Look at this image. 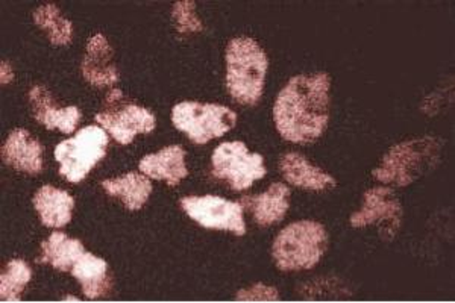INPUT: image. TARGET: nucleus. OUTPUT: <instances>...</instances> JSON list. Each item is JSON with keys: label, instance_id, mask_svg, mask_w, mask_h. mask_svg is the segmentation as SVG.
<instances>
[{"label": "nucleus", "instance_id": "nucleus-17", "mask_svg": "<svg viewBox=\"0 0 455 303\" xmlns=\"http://www.w3.org/2000/svg\"><path fill=\"white\" fill-rule=\"evenodd\" d=\"M34 206L47 227H64L72 220L73 201L68 191L44 186L34 195Z\"/></svg>", "mask_w": 455, "mask_h": 303}, {"label": "nucleus", "instance_id": "nucleus-20", "mask_svg": "<svg viewBox=\"0 0 455 303\" xmlns=\"http://www.w3.org/2000/svg\"><path fill=\"white\" fill-rule=\"evenodd\" d=\"M102 187L109 195L120 197L130 211L141 210L152 193L150 180L139 173H128L122 178L104 180Z\"/></svg>", "mask_w": 455, "mask_h": 303}, {"label": "nucleus", "instance_id": "nucleus-24", "mask_svg": "<svg viewBox=\"0 0 455 303\" xmlns=\"http://www.w3.org/2000/svg\"><path fill=\"white\" fill-rule=\"evenodd\" d=\"M278 299L280 294L276 291V288L264 285V283H255L252 287L237 293V300H243V302H275Z\"/></svg>", "mask_w": 455, "mask_h": 303}, {"label": "nucleus", "instance_id": "nucleus-14", "mask_svg": "<svg viewBox=\"0 0 455 303\" xmlns=\"http://www.w3.org/2000/svg\"><path fill=\"white\" fill-rule=\"evenodd\" d=\"M281 173L289 184L307 190H328L337 186L336 179L323 170L311 164L302 155L289 152L281 158Z\"/></svg>", "mask_w": 455, "mask_h": 303}, {"label": "nucleus", "instance_id": "nucleus-15", "mask_svg": "<svg viewBox=\"0 0 455 303\" xmlns=\"http://www.w3.org/2000/svg\"><path fill=\"white\" fill-rule=\"evenodd\" d=\"M186 150L181 146H169L158 154L148 155L140 161L141 171L154 179L166 180L167 186H180L188 176L186 163Z\"/></svg>", "mask_w": 455, "mask_h": 303}, {"label": "nucleus", "instance_id": "nucleus-13", "mask_svg": "<svg viewBox=\"0 0 455 303\" xmlns=\"http://www.w3.org/2000/svg\"><path fill=\"white\" fill-rule=\"evenodd\" d=\"M32 113L36 122L47 129H60L64 134H72L81 118V111L76 107L58 108L52 96L44 87H34L29 92Z\"/></svg>", "mask_w": 455, "mask_h": 303}, {"label": "nucleus", "instance_id": "nucleus-10", "mask_svg": "<svg viewBox=\"0 0 455 303\" xmlns=\"http://www.w3.org/2000/svg\"><path fill=\"white\" fill-rule=\"evenodd\" d=\"M401 219L403 206L394 191L386 187H375L364 193V206L352 214L351 225L354 227L377 225L384 236L392 238L399 229Z\"/></svg>", "mask_w": 455, "mask_h": 303}, {"label": "nucleus", "instance_id": "nucleus-6", "mask_svg": "<svg viewBox=\"0 0 455 303\" xmlns=\"http://www.w3.org/2000/svg\"><path fill=\"white\" fill-rule=\"evenodd\" d=\"M108 144V135L98 126H85L73 139L64 140L55 148L60 175L73 184L81 182L107 155Z\"/></svg>", "mask_w": 455, "mask_h": 303}, {"label": "nucleus", "instance_id": "nucleus-5", "mask_svg": "<svg viewBox=\"0 0 455 303\" xmlns=\"http://www.w3.org/2000/svg\"><path fill=\"white\" fill-rule=\"evenodd\" d=\"M172 122L193 143L205 144L229 132L237 124V114L216 103L181 102L172 111Z\"/></svg>", "mask_w": 455, "mask_h": 303}, {"label": "nucleus", "instance_id": "nucleus-8", "mask_svg": "<svg viewBox=\"0 0 455 303\" xmlns=\"http://www.w3.org/2000/svg\"><path fill=\"white\" fill-rule=\"evenodd\" d=\"M212 175L235 191L248 190L267 173L263 155L251 154L242 141L222 143L212 154Z\"/></svg>", "mask_w": 455, "mask_h": 303}, {"label": "nucleus", "instance_id": "nucleus-16", "mask_svg": "<svg viewBox=\"0 0 455 303\" xmlns=\"http://www.w3.org/2000/svg\"><path fill=\"white\" fill-rule=\"evenodd\" d=\"M243 208L254 212L255 220L261 227H270L284 219L290 206V190L284 184H272L269 190L259 195L243 197Z\"/></svg>", "mask_w": 455, "mask_h": 303}, {"label": "nucleus", "instance_id": "nucleus-19", "mask_svg": "<svg viewBox=\"0 0 455 303\" xmlns=\"http://www.w3.org/2000/svg\"><path fill=\"white\" fill-rule=\"evenodd\" d=\"M84 252L85 249L79 240L70 238L62 232H53L49 240L42 244L40 262L51 264L61 272H70Z\"/></svg>", "mask_w": 455, "mask_h": 303}, {"label": "nucleus", "instance_id": "nucleus-23", "mask_svg": "<svg viewBox=\"0 0 455 303\" xmlns=\"http://www.w3.org/2000/svg\"><path fill=\"white\" fill-rule=\"evenodd\" d=\"M173 20L178 26V32H199L204 29L201 20L195 14V2H180L173 8Z\"/></svg>", "mask_w": 455, "mask_h": 303}, {"label": "nucleus", "instance_id": "nucleus-9", "mask_svg": "<svg viewBox=\"0 0 455 303\" xmlns=\"http://www.w3.org/2000/svg\"><path fill=\"white\" fill-rule=\"evenodd\" d=\"M181 206L187 216L201 227L231 231L240 236L246 234L244 208L240 202H229L218 195H188L182 199Z\"/></svg>", "mask_w": 455, "mask_h": 303}, {"label": "nucleus", "instance_id": "nucleus-26", "mask_svg": "<svg viewBox=\"0 0 455 303\" xmlns=\"http://www.w3.org/2000/svg\"><path fill=\"white\" fill-rule=\"evenodd\" d=\"M66 300H72V302H79V299L73 298V296H68V298H66Z\"/></svg>", "mask_w": 455, "mask_h": 303}, {"label": "nucleus", "instance_id": "nucleus-7", "mask_svg": "<svg viewBox=\"0 0 455 303\" xmlns=\"http://www.w3.org/2000/svg\"><path fill=\"white\" fill-rule=\"evenodd\" d=\"M96 122L107 129L119 144H130L135 135L149 134L156 129V116L149 109L124 98L120 90H113L105 99L104 108Z\"/></svg>", "mask_w": 455, "mask_h": 303}, {"label": "nucleus", "instance_id": "nucleus-22", "mask_svg": "<svg viewBox=\"0 0 455 303\" xmlns=\"http://www.w3.org/2000/svg\"><path fill=\"white\" fill-rule=\"evenodd\" d=\"M32 272L27 262L12 259L6 264L5 270L0 276V296L2 302H17L21 291L31 281Z\"/></svg>", "mask_w": 455, "mask_h": 303}, {"label": "nucleus", "instance_id": "nucleus-18", "mask_svg": "<svg viewBox=\"0 0 455 303\" xmlns=\"http://www.w3.org/2000/svg\"><path fill=\"white\" fill-rule=\"evenodd\" d=\"M72 275L78 279L88 299H99L108 293L111 288L108 264L93 253L84 252L75 262Z\"/></svg>", "mask_w": 455, "mask_h": 303}, {"label": "nucleus", "instance_id": "nucleus-3", "mask_svg": "<svg viewBox=\"0 0 455 303\" xmlns=\"http://www.w3.org/2000/svg\"><path fill=\"white\" fill-rule=\"evenodd\" d=\"M440 150L442 143L433 137L407 140L388 150L373 176L388 186H410L439 164Z\"/></svg>", "mask_w": 455, "mask_h": 303}, {"label": "nucleus", "instance_id": "nucleus-21", "mask_svg": "<svg viewBox=\"0 0 455 303\" xmlns=\"http://www.w3.org/2000/svg\"><path fill=\"white\" fill-rule=\"evenodd\" d=\"M34 21L46 32L55 46H66L73 40L72 21L62 16L57 5L46 4L34 12Z\"/></svg>", "mask_w": 455, "mask_h": 303}, {"label": "nucleus", "instance_id": "nucleus-1", "mask_svg": "<svg viewBox=\"0 0 455 303\" xmlns=\"http://www.w3.org/2000/svg\"><path fill=\"white\" fill-rule=\"evenodd\" d=\"M330 85L326 73L291 77L274 107L276 129L291 143H313L330 120Z\"/></svg>", "mask_w": 455, "mask_h": 303}, {"label": "nucleus", "instance_id": "nucleus-11", "mask_svg": "<svg viewBox=\"0 0 455 303\" xmlns=\"http://www.w3.org/2000/svg\"><path fill=\"white\" fill-rule=\"evenodd\" d=\"M43 146L27 129H16L2 146L6 164L28 175H38L43 170Z\"/></svg>", "mask_w": 455, "mask_h": 303}, {"label": "nucleus", "instance_id": "nucleus-4", "mask_svg": "<svg viewBox=\"0 0 455 303\" xmlns=\"http://www.w3.org/2000/svg\"><path fill=\"white\" fill-rule=\"evenodd\" d=\"M328 234L317 221L291 223L280 232L274 243L276 267L284 272L310 270L325 255Z\"/></svg>", "mask_w": 455, "mask_h": 303}, {"label": "nucleus", "instance_id": "nucleus-25", "mask_svg": "<svg viewBox=\"0 0 455 303\" xmlns=\"http://www.w3.org/2000/svg\"><path fill=\"white\" fill-rule=\"evenodd\" d=\"M0 79H2V84H10L12 79H14V75H12V70H11V66L8 62H2V72H0Z\"/></svg>", "mask_w": 455, "mask_h": 303}, {"label": "nucleus", "instance_id": "nucleus-12", "mask_svg": "<svg viewBox=\"0 0 455 303\" xmlns=\"http://www.w3.org/2000/svg\"><path fill=\"white\" fill-rule=\"evenodd\" d=\"M83 75L94 87H111L119 81L113 49L102 34L94 36L88 42L87 55L83 61Z\"/></svg>", "mask_w": 455, "mask_h": 303}, {"label": "nucleus", "instance_id": "nucleus-2", "mask_svg": "<svg viewBox=\"0 0 455 303\" xmlns=\"http://www.w3.org/2000/svg\"><path fill=\"white\" fill-rule=\"evenodd\" d=\"M267 55L252 38H234L227 49V87L237 102L255 105L264 90Z\"/></svg>", "mask_w": 455, "mask_h": 303}]
</instances>
